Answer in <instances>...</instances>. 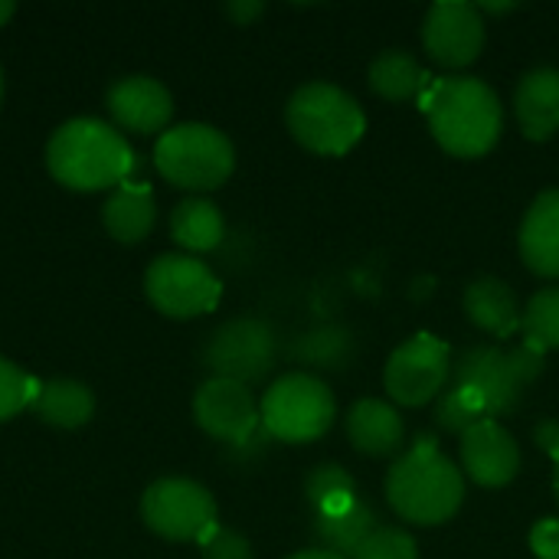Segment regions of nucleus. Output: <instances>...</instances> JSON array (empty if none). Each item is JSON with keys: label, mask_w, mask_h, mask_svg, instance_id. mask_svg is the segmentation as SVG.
<instances>
[{"label": "nucleus", "mask_w": 559, "mask_h": 559, "mask_svg": "<svg viewBox=\"0 0 559 559\" xmlns=\"http://www.w3.org/2000/svg\"><path fill=\"white\" fill-rule=\"evenodd\" d=\"M419 108L429 118L436 141L455 157L488 154L504 128V108L498 92L475 75L432 79L419 95Z\"/></svg>", "instance_id": "obj_1"}, {"label": "nucleus", "mask_w": 559, "mask_h": 559, "mask_svg": "<svg viewBox=\"0 0 559 559\" xmlns=\"http://www.w3.org/2000/svg\"><path fill=\"white\" fill-rule=\"evenodd\" d=\"M134 154L128 141L98 118H72L46 144L49 174L69 190H105L124 183Z\"/></svg>", "instance_id": "obj_2"}, {"label": "nucleus", "mask_w": 559, "mask_h": 559, "mask_svg": "<svg viewBox=\"0 0 559 559\" xmlns=\"http://www.w3.org/2000/svg\"><path fill=\"white\" fill-rule=\"evenodd\" d=\"M465 498L462 472L432 439H419L386 475V501L406 524H445Z\"/></svg>", "instance_id": "obj_3"}, {"label": "nucleus", "mask_w": 559, "mask_h": 559, "mask_svg": "<svg viewBox=\"0 0 559 559\" xmlns=\"http://www.w3.org/2000/svg\"><path fill=\"white\" fill-rule=\"evenodd\" d=\"M547 367V350L537 344L501 347H468L452 367V386L465 390L485 413V419L508 416L521 406V393Z\"/></svg>", "instance_id": "obj_4"}, {"label": "nucleus", "mask_w": 559, "mask_h": 559, "mask_svg": "<svg viewBox=\"0 0 559 559\" xmlns=\"http://www.w3.org/2000/svg\"><path fill=\"white\" fill-rule=\"evenodd\" d=\"M285 121L295 141L314 154H347L367 131L357 98L331 82L301 85L285 105Z\"/></svg>", "instance_id": "obj_5"}, {"label": "nucleus", "mask_w": 559, "mask_h": 559, "mask_svg": "<svg viewBox=\"0 0 559 559\" xmlns=\"http://www.w3.org/2000/svg\"><path fill=\"white\" fill-rule=\"evenodd\" d=\"M154 164L170 183L183 190H216L229 180L236 167V151L219 128L183 121L157 138Z\"/></svg>", "instance_id": "obj_6"}, {"label": "nucleus", "mask_w": 559, "mask_h": 559, "mask_svg": "<svg viewBox=\"0 0 559 559\" xmlns=\"http://www.w3.org/2000/svg\"><path fill=\"white\" fill-rule=\"evenodd\" d=\"M259 416H262V429L272 439L301 445L321 439L331 429L337 406L324 380L311 373H285L262 396Z\"/></svg>", "instance_id": "obj_7"}, {"label": "nucleus", "mask_w": 559, "mask_h": 559, "mask_svg": "<svg viewBox=\"0 0 559 559\" xmlns=\"http://www.w3.org/2000/svg\"><path fill=\"white\" fill-rule=\"evenodd\" d=\"M144 292L151 305L167 318H197L219 305V278L193 255L167 252L147 265Z\"/></svg>", "instance_id": "obj_8"}, {"label": "nucleus", "mask_w": 559, "mask_h": 559, "mask_svg": "<svg viewBox=\"0 0 559 559\" xmlns=\"http://www.w3.org/2000/svg\"><path fill=\"white\" fill-rule=\"evenodd\" d=\"M452 380V350L436 334H416L403 347L393 350L383 370V386L393 403L419 409L442 396Z\"/></svg>", "instance_id": "obj_9"}, {"label": "nucleus", "mask_w": 559, "mask_h": 559, "mask_svg": "<svg viewBox=\"0 0 559 559\" xmlns=\"http://www.w3.org/2000/svg\"><path fill=\"white\" fill-rule=\"evenodd\" d=\"M272 360H275V334L259 318H236L219 324L203 347L206 370L216 380H233L242 386L265 380Z\"/></svg>", "instance_id": "obj_10"}, {"label": "nucleus", "mask_w": 559, "mask_h": 559, "mask_svg": "<svg viewBox=\"0 0 559 559\" xmlns=\"http://www.w3.org/2000/svg\"><path fill=\"white\" fill-rule=\"evenodd\" d=\"M141 518L167 540H203L216 527V501L190 478H160L144 491Z\"/></svg>", "instance_id": "obj_11"}, {"label": "nucleus", "mask_w": 559, "mask_h": 559, "mask_svg": "<svg viewBox=\"0 0 559 559\" xmlns=\"http://www.w3.org/2000/svg\"><path fill=\"white\" fill-rule=\"evenodd\" d=\"M426 52L445 69H465L481 56L485 46V20L468 0H442L429 7L423 23Z\"/></svg>", "instance_id": "obj_12"}, {"label": "nucleus", "mask_w": 559, "mask_h": 559, "mask_svg": "<svg viewBox=\"0 0 559 559\" xmlns=\"http://www.w3.org/2000/svg\"><path fill=\"white\" fill-rule=\"evenodd\" d=\"M193 416L206 436L229 442V445H246L262 426V416L249 386L233 383V380H216V377H210L197 390Z\"/></svg>", "instance_id": "obj_13"}, {"label": "nucleus", "mask_w": 559, "mask_h": 559, "mask_svg": "<svg viewBox=\"0 0 559 559\" xmlns=\"http://www.w3.org/2000/svg\"><path fill=\"white\" fill-rule=\"evenodd\" d=\"M462 468L481 488H504L521 472V449L498 419H481L462 436Z\"/></svg>", "instance_id": "obj_14"}, {"label": "nucleus", "mask_w": 559, "mask_h": 559, "mask_svg": "<svg viewBox=\"0 0 559 559\" xmlns=\"http://www.w3.org/2000/svg\"><path fill=\"white\" fill-rule=\"evenodd\" d=\"M105 105H108V115L121 128L138 131V134L164 131L170 115H174L170 92L157 79H151V75H124V79H118L108 88Z\"/></svg>", "instance_id": "obj_15"}, {"label": "nucleus", "mask_w": 559, "mask_h": 559, "mask_svg": "<svg viewBox=\"0 0 559 559\" xmlns=\"http://www.w3.org/2000/svg\"><path fill=\"white\" fill-rule=\"evenodd\" d=\"M521 259L540 278H559V190H544L521 223Z\"/></svg>", "instance_id": "obj_16"}, {"label": "nucleus", "mask_w": 559, "mask_h": 559, "mask_svg": "<svg viewBox=\"0 0 559 559\" xmlns=\"http://www.w3.org/2000/svg\"><path fill=\"white\" fill-rule=\"evenodd\" d=\"M514 115L531 141H547L559 131V69H531L514 88Z\"/></svg>", "instance_id": "obj_17"}, {"label": "nucleus", "mask_w": 559, "mask_h": 559, "mask_svg": "<svg viewBox=\"0 0 559 559\" xmlns=\"http://www.w3.org/2000/svg\"><path fill=\"white\" fill-rule=\"evenodd\" d=\"M406 426L396 413V406L383 400H357L347 413V439L360 455L386 459L396 455L403 445Z\"/></svg>", "instance_id": "obj_18"}, {"label": "nucleus", "mask_w": 559, "mask_h": 559, "mask_svg": "<svg viewBox=\"0 0 559 559\" xmlns=\"http://www.w3.org/2000/svg\"><path fill=\"white\" fill-rule=\"evenodd\" d=\"M462 308L475 328H481L491 337H511L521 331L524 311L518 305V295L511 292L508 282L495 275H481L465 288Z\"/></svg>", "instance_id": "obj_19"}, {"label": "nucleus", "mask_w": 559, "mask_h": 559, "mask_svg": "<svg viewBox=\"0 0 559 559\" xmlns=\"http://www.w3.org/2000/svg\"><path fill=\"white\" fill-rule=\"evenodd\" d=\"M102 223L118 242H141L154 226V193L147 183H118L102 206Z\"/></svg>", "instance_id": "obj_20"}, {"label": "nucleus", "mask_w": 559, "mask_h": 559, "mask_svg": "<svg viewBox=\"0 0 559 559\" xmlns=\"http://www.w3.org/2000/svg\"><path fill=\"white\" fill-rule=\"evenodd\" d=\"M29 409L43 423H49V426L79 429V426H85L92 419L95 396L79 380H46V383H36L33 400H29Z\"/></svg>", "instance_id": "obj_21"}, {"label": "nucleus", "mask_w": 559, "mask_h": 559, "mask_svg": "<svg viewBox=\"0 0 559 559\" xmlns=\"http://www.w3.org/2000/svg\"><path fill=\"white\" fill-rule=\"evenodd\" d=\"M380 527L377 514L364 501H350L341 511L314 514V537L321 540V550H331L337 557L350 559L354 550Z\"/></svg>", "instance_id": "obj_22"}, {"label": "nucleus", "mask_w": 559, "mask_h": 559, "mask_svg": "<svg viewBox=\"0 0 559 559\" xmlns=\"http://www.w3.org/2000/svg\"><path fill=\"white\" fill-rule=\"evenodd\" d=\"M432 75L423 69V62L413 52L386 49L370 62V88L386 102H409L419 98L429 88Z\"/></svg>", "instance_id": "obj_23"}, {"label": "nucleus", "mask_w": 559, "mask_h": 559, "mask_svg": "<svg viewBox=\"0 0 559 559\" xmlns=\"http://www.w3.org/2000/svg\"><path fill=\"white\" fill-rule=\"evenodd\" d=\"M170 233H174L177 246H183L190 252H210L223 242L226 219H223L216 203H210L203 197H190V200H180L174 206Z\"/></svg>", "instance_id": "obj_24"}, {"label": "nucleus", "mask_w": 559, "mask_h": 559, "mask_svg": "<svg viewBox=\"0 0 559 559\" xmlns=\"http://www.w3.org/2000/svg\"><path fill=\"white\" fill-rule=\"evenodd\" d=\"M305 495L314 508V514H324V511H341L347 508L350 501H357V481L350 478L347 468L334 465V462H324L318 465L308 478H305Z\"/></svg>", "instance_id": "obj_25"}, {"label": "nucleus", "mask_w": 559, "mask_h": 559, "mask_svg": "<svg viewBox=\"0 0 559 559\" xmlns=\"http://www.w3.org/2000/svg\"><path fill=\"white\" fill-rule=\"evenodd\" d=\"M292 354H295L298 360L318 367V370H341V367L347 364V357L354 354V337H350V331L331 328V324H328V328H318V331L305 334V337L295 344Z\"/></svg>", "instance_id": "obj_26"}, {"label": "nucleus", "mask_w": 559, "mask_h": 559, "mask_svg": "<svg viewBox=\"0 0 559 559\" xmlns=\"http://www.w3.org/2000/svg\"><path fill=\"white\" fill-rule=\"evenodd\" d=\"M521 331L540 350H559V288H544L527 301Z\"/></svg>", "instance_id": "obj_27"}, {"label": "nucleus", "mask_w": 559, "mask_h": 559, "mask_svg": "<svg viewBox=\"0 0 559 559\" xmlns=\"http://www.w3.org/2000/svg\"><path fill=\"white\" fill-rule=\"evenodd\" d=\"M485 419V413H481V406L465 393V390H449V393H442L439 400H436V426L442 429V432H449V436H465L472 426H478Z\"/></svg>", "instance_id": "obj_28"}, {"label": "nucleus", "mask_w": 559, "mask_h": 559, "mask_svg": "<svg viewBox=\"0 0 559 559\" xmlns=\"http://www.w3.org/2000/svg\"><path fill=\"white\" fill-rule=\"evenodd\" d=\"M350 559H419V547L403 527H377Z\"/></svg>", "instance_id": "obj_29"}, {"label": "nucleus", "mask_w": 559, "mask_h": 559, "mask_svg": "<svg viewBox=\"0 0 559 559\" xmlns=\"http://www.w3.org/2000/svg\"><path fill=\"white\" fill-rule=\"evenodd\" d=\"M33 390H36V383L16 364L0 357V423L16 416L23 406H29Z\"/></svg>", "instance_id": "obj_30"}, {"label": "nucleus", "mask_w": 559, "mask_h": 559, "mask_svg": "<svg viewBox=\"0 0 559 559\" xmlns=\"http://www.w3.org/2000/svg\"><path fill=\"white\" fill-rule=\"evenodd\" d=\"M203 559H252V547L242 534L236 531H226V527H213L203 540Z\"/></svg>", "instance_id": "obj_31"}, {"label": "nucleus", "mask_w": 559, "mask_h": 559, "mask_svg": "<svg viewBox=\"0 0 559 559\" xmlns=\"http://www.w3.org/2000/svg\"><path fill=\"white\" fill-rule=\"evenodd\" d=\"M531 550L537 559H559V521L544 518L531 531Z\"/></svg>", "instance_id": "obj_32"}, {"label": "nucleus", "mask_w": 559, "mask_h": 559, "mask_svg": "<svg viewBox=\"0 0 559 559\" xmlns=\"http://www.w3.org/2000/svg\"><path fill=\"white\" fill-rule=\"evenodd\" d=\"M534 445L547 452L554 462H559V423L557 419H540L534 426Z\"/></svg>", "instance_id": "obj_33"}, {"label": "nucleus", "mask_w": 559, "mask_h": 559, "mask_svg": "<svg viewBox=\"0 0 559 559\" xmlns=\"http://www.w3.org/2000/svg\"><path fill=\"white\" fill-rule=\"evenodd\" d=\"M262 10H265V3L262 0H229L226 3V13L236 20V23H252L255 16H262Z\"/></svg>", "instance_id": "obj_34"}, {"label": "nucleus", "mask_w": 559, "mask_h": 559, "mask_svg": "<svg viewBox=\"0 0 559 559\" xmlns=\"http://www.w3.org/2000/svg\"><path fill=\"white\" fill-rule=\"evenodd\" d=\"M478 7V13H508V10H514L518 3L514 0H504V3H491V0H481V3H475Z\"/></svg>", "instance_id": "obj_35"}, {"label": "nucleus", "mask_w": 559, "mask_h": 559, "mask_svg": "<svg viewBox=\"0 0 559 559\" xmlns=\"http://www.w3.org/2000/svg\"><path fill=\"white\" fill-rule=\"evenodd\" d=\"M288 559H344L337 557V554H331V550H305V554H295V557Z\"/></svg>", "instance_id": "obj_36"}, {"label": "nucleus", "mask_w": 559, "mask_h": 559, "mask_svg": "<svg viewBox=\"0 0 559 559\" xmlns=\"http://www.w3.org/2000/svg\"><path fill=\"white\" fill-rule=\"evenodd\" d=\"M13 10H16V7H13V0H0V26L13 16Z\"/></svg>", "instance_id": "obj_37"}, {"label": "nucleus", "mask_w": 559, "mask_h": 559, "mask_svg": "<svg viewBox=\"0 0 559 559\" xmlns=\"http://www.w3.org/2000/svg\"><path fill=\"white\" fill-rule=\"evenodd\" d=\"M554 491H557V501H559V462H557V472H554Z\"/></svg>", "instance_id": "obj_38"}, {"label": "nucleus", "mask_w": 559, "mask_h": 559, "mask_svg": "<svg viewBox=\"0 0 559 559\" xmlns=\"http://www.w3.org/2000/svg\"><path fill=\"white\" fill-rule=\"evenodd\" d=\"M0 95H3V72H0Z\"/></svg>", "instance_id": "obj_39"}]
</instances>
